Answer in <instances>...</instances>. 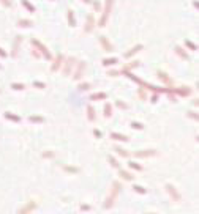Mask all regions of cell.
Listing matches in <instances>:
<instances>
[{
  "mask_svg": "<svg viewBox=\"0 0 199 214\" xmlns=\"http://www.w3.org/2000/svg\"><path fill=\"white\" fill-rule=\"evenodd\" d=\"M111 3H112V0H107V8H106V11H104L103 18H101V21H100V25H101V27L104 25V22H106V18H107V13H109V8H111Z\"/></svg>",
  "mask_w": 199,
  "mask_h": 214,
  "instance_id": "5b68a950",
  "label": "cell"
},
{
  "mask_svg": "<svg viewBox=\"0 0 199 214\" xmlns=\"http://www.w3.org/2000/svg\"><path fill=\"white\" fill-rule=\"evenodd\" d=\"M116 151H117V154L122 156V158H128V156H130V153H128L127 150H122V148H119V146L116 148Z\"/></svg>",
  "mask_w": 199,
  "mask_h": 214,
  "instance_id": "9c48e42d",
  "label": "cell"
},
{
  "mask_svg": "<svg viewBox=\"0 0 199 214\" xmlns=\"http://www.w3.org/2000/svg\"><path fill=\"white\" fill-rule=\"evenodd\" d=\"M60 62H62V55H59V57H57V60H55V65L52 66V71H55V69L60 66Z\"/></svg>",
  "mask_w": 199,
  "mask_h": 214,
  "instance_id": "9a60e30c",
  "label": "cell"
},
{
  "mask_svg": "<svg viewBox=\"0 0 199 214\" xmlns=\"http://www.w3.org/2000/svg\"><path fill=\"white\" fill-rule=\"evenodd\" d=\"M84 68H85V65H84V63H81V66H79V69H77L75 79H79V77H81V72H82V69H84Z\"/></svg>",
  "mask_w": 199,
  "mask_h": 214,
  "instance_id": "2e32d148",
  "label": "cell"
},
{
  "mask_svg": "<svg viewBox=\"0 0 199 214\" xmlns=\"http://www.w3.org/2000/svg\"><path fill=\"white\" fill-rule=\"evenodd\" d=\"M107 160H109V162H111V165H112V167H119V162H117V160H116V158H112V156H109V158H107Z\"/></svg>",
  "mask_w": 199,
  "mask_h": 214,
  "instance_id": "ac0fdd59",
  "label": "cell"
},
{
  "mask_svg": "<svg viewBox=\"0 0 199 214\" xmlns=\"http://www.w3.org/2000/svg\"><path fill=\"white\" fill-rule=\"evenodd\" d=\"M130 169H134V170H142V167H141V165H137V164H134V162H130Z\"/></svg>",
  "mask_w": 199,
  "mask_h": 214,
  "instance_id": "7402d4cb",
  "label": "cell"
},
{
  "mask_svg": "<svg viewBox=\"0 0 199 214\" xmlns=\"http://www.w3.org/2000/svg\"><path fill=\"white\" fill-rule=\"evenodd\" d=\"M73 62H75V58H70V60H68V65H66L65 74H68V72H70V68H71V66H73Z\"/></svg>",
  "mask_w": 199,
  "mask_h": 214,
  "instance_id": "d6986e66",
  "label": "cell"
},
{
  "mask_svg": "<svg viewBox=\"0 0 199 214\" xmlns=\"http://www.w3.org/2000/svg\"><path fill=\"white\" fill-rule=\"evenodd\" d=\"M36 206H38V202H36V200H29V202H27L25 205L18 211V214H30Z\"/></svg>",
  "mask_w": 199,
  "mask_h": 214,
  "instance_id": "7a4b0ae2",
  "label": "cell"
},
{
  "mask_svg": "<svg viewBox=\"0 0 199 214\" xmlns=\"http://www.w3.org/2000/svg\"><path fill=\"white\" fill-rule=\"evenodd\" d=\"M141 47H142V46H141V44H139V46H136V47H134V49H131L130 52H127V54H125V55H127V57H130L131 54H133V52H137V49H141Z\"/></svg>",
  "mask_w": 199,
  "mask_h": 214,
  "instance_id": "603a6c76",
  "label": "cell"
},
{
  "mask_svg": "<svg viewBox=\"0 0 199 214\" xmlns=\"http://www.w3.org/2000/svg\"><path fill=\"white\" fill-rule=\"evenodd\" d=\"M111 112H112V109H111L109 104L104 106V116H111Z\"/></svg>",
  "mask_w": 199,
  "mask_h": 214,
  "instance_id": "5bb4252c",
  "label": "cell"
},
{
  "mask_svg": "<svg viewBox=\"0 0 199 214\" xmlns=\"http://www.w3.org/2000/svg\"><path fill=\"white\" fill-rule=\"evenodd\" d=\"M150 214H155V213H150Z\"/></svg>",
  "mask_w": 199,
  "mask_h": 214,
  "instance_id": "74e56055",
  "label": "cell"
},
{
  "mask_svg": "<svg viewBox=\"0 0 199 214\" xmlns=\"http://www.w3.org/2000/svg\"><path fill=\"white\" fill-rule=\"evenodd\" d=\"M13 88H14V90H22V88H24V85H22V83H13Z\"/></svg>",
  "mask_w": 199,
  "mask_h": 214,
  "instance_id": "484cf974",
  "label": "cell"
},
{
  "mask_svg": "<svg viewBox=\"0 0 199 214\" xmlns=\"http://www.w3.org/2000/svg\"><path fill=\"white\" fill-rule=\"evenodd\" d=\"M81 209H85V211H89L90 206H89V205H81Z\"/></svg>",
  "mask_w": 199,
  "mask_h": 214,
  "instance_id": "1f68e13d",
  "label": "cell"
},
{
  "mask_svg": "<svg viewBox=\"0 0 199 214\" xmlns=\"http://www.w3.org/2000/svg\"><path fill=\"white\" fill-rule=\"evenodd\" d=\"M155 154H157V151H155V150H144V151L134 153V156H136V158H147V156H155Z\"/></svg>",
  "mask_w": 199,
  "mask_h": 214,
  "instance_id": "277c9868",
  "label": "cell"
},
{
  "mask_svg": "<svg viewBox=\"0 0 199 214\" xmlns=\"http://www.w3.org/2000/svg\"><path fill=\"white\" fill-rule=\"evenodd\" d=\"M106 95L104 93H98V95H92V99H104Z\"/></svg>",
  "mask_w": 199,
  "mask_h": 214,
  "instance_id": "ffe728a7",
  "label": "cell"
},
{
  "mask_svg": "<svg viewBox=\"0 0 199 214\" xmlns=\"http://www.w3.org/2000/svg\"><path fill=\"white\" fill-rule=\"evenodd\" d=\"M117 106H119V107H123V109H127V104H123V102H117Z\"/></svg>",
  "mask_w": 199,
  "mask_h": 214,
  "instance_id": "d6a6232c",
  "label": "cell"
},
{
  "mask_svg": "<svg viewBox=\"0 0 199 214\" xmlns=\"http://www.w3.org/2000/svg\"><path fill=\"white\" fill-rule=\"evenodd\" d=\"M2 2H3V3H5V5H8V6H10V5H11V2H10V0H2Z\"/></svg>",
  "mask_w": 199,
  "mask_h": 214,
  "instance_id": "e575fe53",
  "label": "cell"
},
{
  "mask_svg": "<svg viewBox=\"0 0 199 214\" xmlns=\"http://www.w3.org/2000/svg\"><path fill=\"white\" fill-rule=\"evenodd\" d=\"M93 134H95L96 137H101V132H100V131H96V129H95V131H93Z\"/></svg>",
  "mask_w": 199,
  "mask_h": 214,
  "instance_id": "836d02e7",
  "label": "cell"
},
{
  "mask_svg": "<svg viewBox=\"0 0 199 214\" xmlns=\"http://www.w3.org/2000/svg\"><path fill=\"white\" fill-rule=\"evenodd\" d=\"M164 187H166L168 194H169V195H171V198H172L174 202H180V198H182V197H180V194L177 192V189H175V186H172V184H169V183H168V184L164 186Z\"/></svg>",
  "mask_w": 199,
  "mask_h": 214,
  "instance_id": "3957f363",
  "label": "cell"
},
{
  "mask_svg": "<svg viewBox=\"0 0 199 214\" xmlns=\"http://www.w3.org/2000/svg\"><path fill=\"white\" fill-rule=\"evenodd\" d=\"M43 158H54V153L48 151V153H43Z\"/></svg>",
  "mask_w": 199,
  "mask_h": 214,
  "instance_id": "4316f807",
  "label": "cell"
},
{
  "mask_svg": "<svg viewBox=\"0 0 199 214\" xmlns=\"http://www.w3.org/2000/svg\"><path fill=\"white\" fill-rule=\"evenodd\" d=\"M133 189L136 190L137 194H142V195H144V194H147V189H144L142 186H137V184H134V186H133Z\"/></svg>",
  "mask_w": 199,
  "mask_h": 214,
  "instance_id": "8fae6325",
  "label": "cell"
},
{
  "mask_svg": "<svg viewBox=\"0 0 199 214\" xmlns=\"http://www.w3.org/2000/svg\"><path fill=\"white\" fill-rule=\"evenodd\" d=\"M120 176H122L123 179H127V181H131V179L134 178V176L131 175V173H128L127 170H120Z\"/></svg>",
  "mask_w": 199,
  "mask_h": 214,
  "instance_id": "52a82bcc",
  "label": "cell"
},
{
  "mask_svg": "<svg viewBox=\"0 0 199 214\" xmlns=\"http://www.w3.org/2000/svg\"><path fill=\"white\" fill-rule=\"evenodd\" d=\"M24 25V27H29V25H32V22L30 21H24V19H22V21H19V25Z\"/></svg>",
  "mask_w": 199,
  "mask_h": 214,
  "instance_id": "d4e9b609",
  "label": "cell"
},
{
  "mask_svg": "<svg viewBox=\"0 0 199 214\" xmlns=\"http://www.w3.org/2000/svg\"><path fill=\"white\" fill-rule=\"evenodd\" d=\"M92 24H93V19H92V16L89 18V22H87V32H90V28H92Z\"/></svg>",
  "mask_w": 199,
  "mask_h": 214,
  "instance_id": "cb8c5ba5",
  "label": "cell"
},
{
  "mask_svg": "<svg viewBox=\"0 0 199 214\" xmlns=\"http://www.w3.org/2000/svg\"><path fill=\"white\" fill-rule=\"evenodd\" d=\"M89 88V83H82V85L79 87V90H87Z\"/></svg>",
  "mask_w": 199,
  "mask_h": 214,
  "instance_id": "4dcf8cb0",
  "label": "cell"
},
{
  "mask_svg": "<svg viewBox=\"0 0 199 214\" xmlns=\"http://www.w3.org/2000/svg\"><path fill=\"white\" fill-rule=\"evenodd\" d=\"M65 169V172H71V173H79V169L77 167H68V165H65L63 167Z\"/></svg>",
  "mask_w": 199,
  "mask_h": 214,
  "instance_id": "7c38bea8",
  "label": "cell"
},
{
  "mask_svg": "<svg viewBox=\"0 0 199 214\" xmlns=\"http://www.w3.org/2000/svg\"><path fill=\"white\" fill-rule=\"evenodd\" d=\"M100 41H101V43H103V46H104V47H106V49H107V51H111V49H112V46H111V44H109V43H107V41H106V39H104V36H101V38H100Z\"/></svg>",
  "mask_w": 199,
  "mask_h": 214,
  "instance_id": "4fadbf2b",
  "label": "cell"
},
{
  "mask_svg": "<svg viewBox=\"0 0 199 214\" xmlns=\"http://www.w3.org/2000/svg\"><path fill=\"white\" fill-rule=\"evenodd\" d=\"M111 137H112L114 140H122V142H127V140H128L127 135H123V134H117V132H112V134H111Z\"/></svg>",
  "mask_w": 199,
  "mask_h": 214,
  "instance_id": "8992f818",
  "label": "cell"
},
{
  "mask_svg": "<svg viewBox=\"0 0 199 214\" xmlns=\"http://www.w3.org/2000/svg\"><path fill=\"white\" fill-rule=\"evenodd\" d=\"M68 18H70V24H71V25H75V18H73V13H71V11H70Z\"/></svg>",
  "mask_w": 199,
  "mask_h": 214,
  "instance_id": "83f0119b",
  "label": "cell"
},
{
  "mask_svg": "<svg viewBox=\"0 0 199 214\" xmlns=\"http://www.w3.org/2000/svg\"><path fill=\"white\" fill-rule=\"evenodd\" d=\"M114 63H117V58H111V60L106 58V60H103V65H106V66L107 65H114Z\"/></svg>",
  "mask_w": 199,
  "mask_h": 214,
  "instance_id": "e0dca14e",
  "label": "cell"
},
{
  "mask_svg": "<svg viewBox=\"0 0 199 214\" xmlns=\"http://www.w3.org/2000/svg\"><path fill=\"white\" fill-rule=\"evenodd\" d=\"M30 121H43V118H40V116H30Z\"/></svg>",
  "mask_w": 199,
  "mask_h": 214,
  "instance_id": "f1b7e54d",
  "label": "cell"
},
{
  "mask_svg": "<svg viewBox=\"0 0 199 214\" xmlns=\"http://www.w3.org/2000/svg\"><path fill=\"white\" fill-rule=\"evenodd\" d=\"M32 44H35V46H38V47L40 49H41V51H43V54H44V55L46 57H48V58H49V52H48V49H44V47H43V44H41V43H38V41H35V39H32Z\"/></svg>",
  "mask_w": 199,
  "mask_h": 214,
  "instance_id": "ba28073f",
  "label": "cell"
},
{
  "mask_svg": "<svg viewBox=\"0 0 199 214\" xmlns=\"http://www.w3.org/2000/svg\"><path fill=\"white\" fill-rule=\"evenodd\" d=\"M84 2H90V0H84Z\"/></svg>",
  "mask_w": 199,
  "mask_h": 214,
  "instance_id": "8d00e7d4",
  "label": "cell"
},
{
  "mask_svg": "<svg viewBox=\"0 0 199 214\" xmlns=\"http://www.w3.org/2000/svg\"><path fill=\"white\" fill-rule=\"evenodd\" d=\"M87 112H89V120H90V121H93V120H95V110H93V107L89 106V107H87Z\"/></svg>",
  "mask_w": 199,
  "mask_h": 214,
  "instance_id": "30bf717a",
  "label": "cell"
},
{
  "mask_svg": "<svg viewBox=\"0 0 199 214\" xmlns=\"http://www.w3.org/2000/svg\"><path fill=\"white\" fill-rule=\"evenodd\" d=\"M6 118H10V120H14V121H19V120H21V118H19V116H16V115H11V113H6Z\"/></svg>",
  "mask_w": 199,
  "mask_h": 214,
  "instance_id": "44dd1931",
  "label": "cell"
},
{
  "mask_svg": "<svg viewBox=\"0 0 199 214\" xmlns=\"http://www.w3.org/2000/svg\"><path fill=\"white\" fill-rule=\"evenodd\" d=\"M119 192H120V183H119V181H114V183H112V189H111V194L107 195L106 202H104V209L112 208L114 202H116L117 197H119Z\"/></svg>",
  "mask_w": 199,
  "mask_h": 214,
  "instance_id": "6da1fadb",
  "label": "cell"
},
{
  "mask_svg": "<svg viewBox=\"0 0 199 214\" xmlns=\"http://www.w3.org/2000/svg\"><path fill=\"white\" fill-rule=\"evenodd\" d=\"M133 128H136V129H142L144 126L141 125V123H133Z\"/></svg>",
  "mask_w": 199,
  "mask_h": 214,
  "instance_id": "f546056e",
  "label": "cell"
},
{
  "mask_svg": "<svg viewBox=\"0 0 199 214\" xmlns=\"http://www.w3.org/2000/svg\"><path fill=\"white\" fill-rule=\"evenodd\" d=\"M0 55H3V57H5V55H6V54H5V52H3V51H2V49H0Z\"/></svg>",
  "mask_w": 199,
  "mask_h": 214,
  "instance_id": "d590c367",
  "label": "cell"
}]
</instances>
